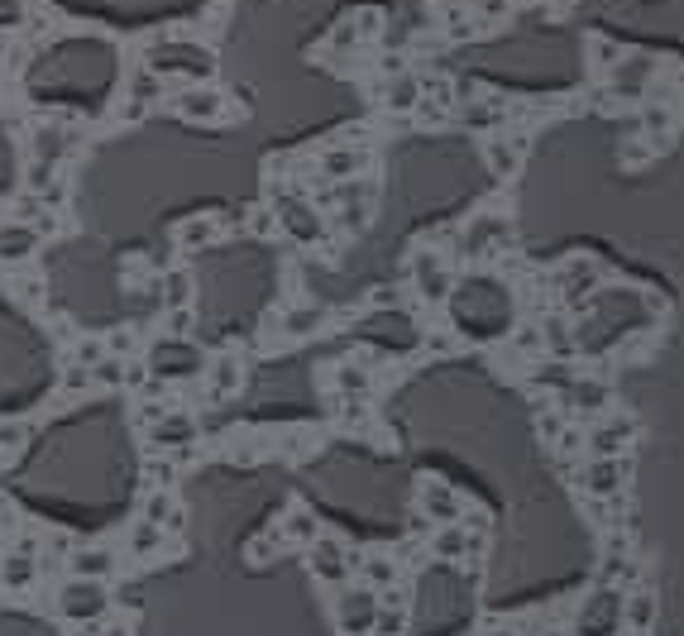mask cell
<instances>
[{
    "mask_svg": "<svg viewBox=\"0 0 684 636\" xmlns=\"http://www.w3.org/2000/svg\"><path fill=\"white\" fill-rule=\"evenodd\" d=\"M111 613V593H106V579H82L72 574L63 589H58V617L77 622V627H91Z\"/></svg>",
    "mask_w": 684,
    "mask_h": 636,
    "instance_id": "cell-1",
    "label": "cell"
},
{
    "mask_svg": "<svg viewBox=\"0 0 684 636\" xmlns=\"http://www.w3.org/2000/svg\"><path fill=\"white\" fill-rule=\"evenodd\" d=\"M335 632L340 636H369L378 627V613H383V603H378V593L369 589V584H359V589H350V584H335Z\"/></svg>",
    "mask_w": 684,
    "mask_h": 636,
    "instance_id": "cell-2",
    "label": "cell"
},
{
    "mask_svg": "<svg viewBox=\"0 0 684 636\" xmlns=\"http://www.w3.org/2000/svg\"><path fill=\"white\" fill-rule=\"evenodd\" d=\"M622 632V593L598 584L589 593V603L574 617V636H618Z\"/></svg>",
    "mask_w": 684,
    "mask_h": 636,
    "instance_id": "cell-3",
    "label": "cell"
},
{
    "mask_svg": "<svg viewBox=\"0 0 684 636\" xmlns=\"http://www.w3.org/2000/svg\"><path fill=\"white\" fill-rule=\"evenodd\" d=\"M354 560H359V555H350V546L335 541V536H316V541H311V574H316L321 584H345L354 570Z\"/></svg>",
    "mask_w": 684,
    "mask_h": 636,
    "instance_id": "cell-4",
    "label": "cell"
},
{
    "mask_svg": "<svg viewBox=\"0 0 684 636\" xmlns=\"http://www.w3.org/2000/svg\"><path fill=\"white\" fill-rule=\"evenodd\" d=\"M149 369L158 373V378H192V373H201L206 364H201V354L192 350V345H182V340H158L154 350H149Z\"/></svg>",
    "mask_w": 684,
    "mask_h": 636,
    "instance_id": "cell-5",
    "label": "cell"
},
{
    "mask_svg": "<svg viewBox=\"0 0 684 636\" xmlns=\"http://www.w3.org/2000/svg\"><path fill=\"white\" fill-rule=\"evenodd\" d=\"M154 72H187V77H197L206 82L211 77V53L206 48H182V44H163L154 48Z\"/></svg>",
    "mask_w": 684,
    "mask_h": 636,
    "instance_id": "cell-6",
    "label": "cell"
},
{
    "mask_svg": "<svg viewBox=\"0 0 684 636\" xmlns=\"http://www.w3.org/2000/svg\"><path fill=\"white\" fill-rule=\"evenodd\" d=\"M67 565H72V574H82V579H111V574L120 570V555H115L111 546H77L67 555Z\"/></svg>",
    "mask_w": 684,
    "mask_h": 636,
    "instance_id": "cell-7",
    "label": "cell"
},
{
    "mask_svg": "<svg viewBox=\"0 0 684 636\" xmlns=\"http://www.w3.org/2000/svg\"><path fill=\"white\" fill-rule=\"evenodd\" d=\"M39 249V230L24 225V220H5L0 225V264H20Z\"/></svg>",
    "mask_w": 684,
    "mask_h": 636,
    "instance_id": "cell-8",
    "label": "cell"
},
{
    "mask_svg": "<svg viewBox=\"0 0 684 636\" xmlns=\"http://www.w3.org/2000/svg\"><path fill=\"white\" fill-rule=\"evenodd\" d=\"M177 110H182L187 120H221L225 96L216 87H187L182 96H177Z\"/></svg>",
    "mask_w": 684,
    "mask_h": 636,
    "instance_id": "cell-9",
    "label": "cell"
},
{
    "mask_svg": "<svg viewBox=\"0 0 684 636\" xmlns=\"http://www.w3.org/2000/svg\"><path fill=\"white\" fill-rule=\"evenodd\" d=\"M421 507L431 512V522H455L460 517V498H455V488L450 483H421Z\"/></svg>",
    "mask_w": 684,
    "mask_h": 636,
    "instance_id": "cell-10",
    "label": "cell"
},
{
    "mask_svg": "<svg viewBox=\"0 0 684 636\" xmlns=\"http://www.w3.org/2000/svg\"><path fill=\"white\" fill-rule=\"evenodd\" d=\"M192 417L187 412H158V426H154V445H163V450H182L187 440H192Z\"/></svg>",
    "mask_w": 684,
    "mask_h": 636,
    "instance_id": "cell-11",
    "label": "cell"
},
{
    "mask_svg": "<svg viewBox=\"0 0 684 636\" xmlns=\"http://www.w3.org/2000/svg\"><path fill=\"white\" fill-rule=\"evenodd\" d=\"M163 522H149V517H139L130 527V536H125V550H130L134 560H149V555H158L163 550Z\"/></svg>",
    "mask_w": 684,
    "mask_h": 636,
    "instance_id": "cell-12",
    "label": "cell"
},
{
    "mask_svg": "<svg viewBox=\"0 0 684 636\" xmlns=\"http://www.w3.org/2000/svg\"><path fill=\"white\" fill-rule=\"evenodd\" d=\"M417 287H421V297H431V302H441L445 292H450V273H445V264L436 254H421L417 259Z\"/></svg>",
    "mask_w": 684,
    "mask_h": 636,
    "instance_id": "cell-13",
    "label": "cell"
},
{
    "mask_svg": "<svg viewBox=\"0 0 684 636\" xmlns=\"http://www.w3.org/2000/svg\"><path fill=\"white\" fill-rule=\"evenodd\" d=\"M359 565V574H364V584L374 593H383V589H393L398 584V560L393 555H364V560H354Z\"/></svg>",
    "mask_w": 684,
    "mask_h": 636,
    "instance_id": "cell-14",
    "label": "cell"
},
{
    "mask_svg": "<svg viewBox=\"0 0 684 636\" xmlns=\"http://www.w3.org/2000/svg\"><path fill=\"white\" fill-rule=\"evenodd\" d=\"M34 574H39V565L29 560V550H10V555H5V565H0V584H5V589H15V593H24L29 584H34Z\"/></svg>",
    "mask_w": 684,
    "mask_h": 636,
    "instance_id": "cell-15",
    "label": "cell"
},
{
    "mask_svg": "<svg viewBox=\"0 0 684 636\" xmlns=\"http://www.w3.org/2000/svg\"><path fill=\"white\" fill-rule=\"evenodd\" d=\"M656 622V598L646 589H637V593H627L622 598V627H632V632H646Z\"/></svg>",
    "mask_w": 684,
    "mask_h": 636,
    "instance_id": "cell-16",
    "label": "cell"
},
{
    "mask_svg": "<svg viewBox=\"0 0 684 636\" xmlns=\"http://www.w3.org/2000/svg\"><path fill=\"white\" fill-rule=\"evenodd\" d=\"M431 550L441 555V560H464V555H474L479 550V536H469L464 527H445L436 541H431Z\"/></svg>",
    "mask_w": 684,
    "mask_h": 636,
    "instance_id": "cell-17",
    "label": "cell"
},
{
    "mask_svg": "<svg viewBox=\"0 0 684 636\" xmlns=\"http://www.w3.org/2000/svg\"><path fill=\"white\" fill-rule=\"evenodd\" d=\"M589 488L594 493H618L622 488V479H627V464H618V460H598V464H589Z\"/></svg>",
    "mask_w": 684,
    "mask_h": 636,
    "instance_id": "cell-18",
    "label": "cell"
},
{
    "mask_svg": "<svg viewBox=\"0 0 684 636\" xmlns=\"http://www.w3.org/2000/svg\"><path fill=\"white\" fill-rule=\"evenodd\" d=\"M63 149H67V130H58V125H48V130H39L34 134V163H58L63 158Z\"/></svg>",
    "mask_w": 684,
    "mask_h": 636,
    "instance_id": "cell-19",
    "label": "cell"
},
{
    "mask_svg": "<svg viewBox=\"0 0 684 636\" xmlns=\"http://www.w3.org/2000/svg\"><path fill=\"white\" fill-rule=\"evenodd\" d=\"M144 517H149V522H163V517H168V531L182 527V512L173 507L168 488H149V498H144Z\"/></svg>",
    "mask_w": 684,
    "mask_h": 636,
    "instance_id": "cell-20",
    "label": "cell"
},
{
    "mask_svg": "<svg viewBox=\"0 0 684 636\" xmlns=\"http://www.w3.org/2000/svg\"><path fill=\"white\" fill-rule=\"evenodd\" d=\"M321 531H316V517H311L307 507H292L287 512V527H283V541H302V546H311Z\"/></svg>",
    "mask_w": 684,
    "mask_h": 636,
    "instance_id": "cell-21",
    "label": "cell"
},
{
    "mask_svg": "<svg viewBox=\"0 0 684 636\" xmlns=\"http://www.w3.org/2000/svg\"><path fill=\"white\" fill-rule=\"evenodd\" d=\"M230 388H240V364L225 354V359H216V369H211V397H225Z\"/></svg>",
    "mask_w": 684,
    "mask_h": 636,
    "instance_id": "cell-22",
    "label": "cell"
},
{
    "mask_svg": "<svg viewBox=\"0 0 684 636\" xmlns=\"http://www.w3.org/2000/svg\"><path fill=\"white\" fill-rule=\"evenodd\" d=\"M187 292H192V278H187V273H168L158 302H163V307H187Z\"/></svg>",
    "mask_w": 684,
    "mask_h": 636,
    "instance_id": "cell-23",
    "label": "cell"
},
{
    "mask_svg": "<svg viewBox=\"0 0 684 636\" xmlns=\"http://www.w3.org/2000/svg\"><path fill=\"white\" fill-rule=\"evenodd\" d=\"M283 220H287V230H292L297 240H316V235H321V225H311L316 216H311V211H302V206H287Z\"/></svg>",
    "mask_w": 684,
    "mask_h": 636,
    "instance_id": "cell-24",
    "label": "cell"
},
{
    "mask_svg": "<svg viewBox=\"0 0 684 636\" xmlns=\"http://www.w3.org/2000/svg\"><path fill=\"white\" fill-rule=\"evenodd\" d=\"M622 440H627V426H622V421H613V426H603V431L594 436V450H598V455H613Z\"/></svg>",
    "mask_w": 684,
    "mask_h": 636,
    "instance_id": "cell-25",
    "label": "cell"
},
{
    "mask_svg": "<svg viewBox=\"0 0 684 636\" xmlns=\"http://www.w3.org/2000/svg\"><path fill=\"white\" fill-rule=\"evenodd\" d=\"M24 436H29V431H24L20 421H0V455H15L24 445Z\"/></svg>",
    "mask_w": 684,
    "mask_h": 636,
    "instance_id": "cell-26",
    "label": "cell"
},
{
    "mask_svg": "<svg viewBox=\"0 0 684 636\" xmlns=\"http://www.w3.org/2000/svg\"><path fill=\"white\" fill-rule=\"evenodd\" d=\"M211 235H216V225H211V220H187V225H182V244H187V249L206 244Z\"/></svg>",
    "mask_w": 684,
    "mask_h": 636,
    "instance_id": "cell-27",
    "label": "cell"
},
{
    "mask_svg": "<svg viewBox=\"0 0 684 636\" xmlns=\"http://www.w3.org/2000/svg\"><path fill=\"white\" fill-rule=\"evenodd\" d=\"M340 388H345V393H369V373L345 364V369H340Z\"/></svg>",
    "mask_w": 684,
    "mask_h": 636,
    "instance_id": "cell-28",
    "label": "cell"
},
{
    "mask_svg": "<svg viewBox=\"0 0 684 636\" xmlns=\"http://www.w3.org/2000/svg\"><path fill=\"white\" fill-rule=\"evenodd\" d=\"M24 24V0H0V29H20Z\"/></svg>",
    "mask_w": 684,
    "mask_h": 636,
    "instance_id": "cell-29",
    "label": "cell"
},
{
    "mask_svg": "<svg viewBox=\"0 0 684 636\" xmlns=\"http://www.w3.org/2000/svg\"><path fill=\"white\" fill-rule=\"evenodd\" d=\"M311 326H321V311H292L287 316V335H302V330Z\"/></svg>",
    "mask_w": 684,
    "mask_h": 636,
    "instance_id": "cell-30",
    "label": "cell"
},
{
    "mask_svg": "<svg viewBox=\"0 0 684 636\" xmlns=\"http://www.w3.org/2000/svg\"><path fill=\"white\" fill-rule=\"evenodd\" d=\"M354 168H359V154H326V173L345 177V173H354Z\"/></svg>",
    "mask_w": 684,
    "mask_h": 636,
    "instance_id": "cell-31",
    "label": "cell"
},
{
    "mask_svg": "<svg viewBox=\"0 0 684 636\" xmlns=\"http://www.w3.org/2000/svg\"><path fill=\"white\" fill-rule=\"evenodd\" d=\"M603 388H598V383H579V388H574V402H579V407H603Z\"/></svg>",
    "mask_w": 684,
    "mask_h": 636,
    "instance_id": "cell-32",
    "label": "cell"
},
{
    "mask_svg": "<svg viewBox=\"0 0 684 636\" xmlns=\"http://www.w3.org/2000/svg\"><path fill=\"white\" fill-rule=\"evenodd\" d=\"M254 230H259V235H273V216H268V211H254Z\"/></svg>",
    "mask_w": 684,
    "mask_h": 636,
    "instance_id": "cell-33",
    "label": "cell"
},
{
    "mask_svg": "<svg viewBox=\"0 0 684 636\" xmlns=\"http://www.w3.org/2000/svg\"><path fill=\"white\" fill-rule=\"evenodd\" d=\"M488 636H517V632H512V627H508V632H488Z\"/></svg>",
    "mask_w": 684,
    "mask_h": 636,
    "instance_id": "cell-34",
    "label": "cell"
},
{
    "mask_svg": "<svg viewBox=\"0 0 684 636\" xmlns=\"http://www.w3.org/2000/svg\"><path fill=\"white\" fill-rule=\"evenodd\" d=\"M546 636H570V632H560V627H555V632H546Z\"/></svg>",
    "mask_w": 684,
    "mask_h": 636,
    "instance_id": "cell-35",
    "label": "cell"
}]
</instances>
